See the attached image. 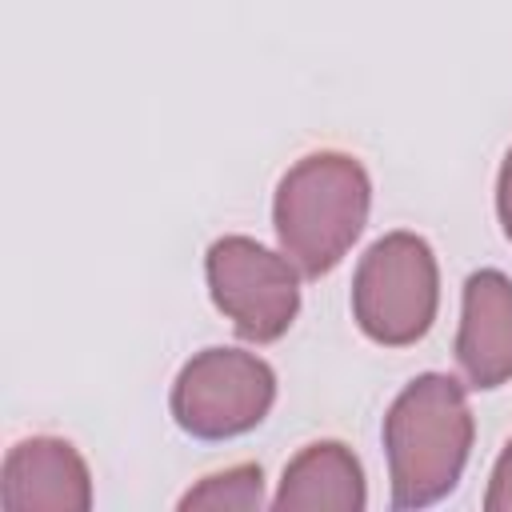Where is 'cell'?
I'll use <instances>...</instances> for the list:
<instances>
[{
  "label": "cell",
  "mask_w": 512,
  "mask_h": 512,
  "mask_svg": "<svg viewBox=\"0 0 512 512\" xmlns=\"http://www.w3.org/2000/svg\"><path fill=\"white\" fill-rule=\"evenodd\" d=\"M476 420L460 380L424 372L400 388L384 412V456L392 508L416 512L440 504L464 476Z\"/></svg>",
  "instance_id": "cell-1"
},
{
  "label": "cell",
  "mask_w": 512,
  "mask_h": 512,
  "mask_svg": "<svg viewBox=\"0 0 512 512\" xmlns=\"http://www.w3.org/2000/svg\"><path fill=\"white\" fill-rule=\"evenodd\" d=\"M372 208L368 168L348 152H308L276 184L272 228L280 252L312 280L332 272L360 240Z\"/></svg>",
  "instance_id": "cell-2"
},
{
  "label": "cell",
  "mask_w": 512,
  "mask_h": 512,
  "mask_svg": "<svg viewBox=\"0 0 512 512\" xmlns=\"http://www.w3.org/2000/svg\"><path fill=\"white\" fill-rule=\"evenodd\" d=\"M440 308L436 252L416 232H388L356 264L352 320L384 348H408L428 336Z\"/></svg>",
  "instance_id": "cell-3"
},
{
  "label": "cell",
  "mask_w": 512,
  "mask_h": 512,
  "mask_svg": "<svg viewBox=\"0 0 512 512\" xmlns=\"http://www.w3.org/2000/svg\"><path fill=\"white\" fill-rule=\"evenodd\" d=\"M276 404V372L244 348H204L172 380V420L196 440H232L264 424Z\"/></svg>",
  "instance_id": "cell-4"
},
{
  "label": "cell",
  "mask_w": 512,
  "mask_h": 512,
  "mask_svg": "<svg viewBox=\"0 0 512 512\" xmlns=\"http://www.w3.org/2000/svg\"><path fill=\"white\" fill-rule=\"evenodd\" d=\"M212 304L248 344L280 340L300 312V268L252 236H220L204 252Z\"/></svg>",
  "instance_id": "cell-5"
},
{
  "label": "cell",
  "mask_w": 512,
  "mask_h": 512,
  "mask_svg": "<svg viewBox=\"0 0 512 512\" xmlns=\"http://www.w3.org/2000/svg\"><path fill=\"white\" fill-rule=\"evenodd\" d=\"M4 512H88L92 472L84 456L60 436H28L8 448L0 464Z\"/></svg>",
  "instance_id": "cell-6"
},
{
  "label": "cell",
  "mask_w": 512,
  "mask_h": 512,
  "mask_svg": "<svg viewBox=\"0 0 512 512\" xmlns=\"http://www.w3.org/2000/svg\"><path fill=\"white\" fill-rule=\"evenodd\" d=\"M456 364L476 392L512 380V280L500 268H480L464 280Z\"/></svg>",
  "instance_id": "cell-7"
},
{
  "label": "cell",
  "mask_w": 512,
  "mask_h": 512,
  "mask_svg": "<svg viewBox=\"0 0 512 512\" xmlns=\"http://www.w3.org/2000/svg\"><path fill=\"white\" fill-rule=\"evenodd\" d=\"M368 484L364 468L340 440H312L304 444L280 476L272 496L276 512H364Z\"/></svg>",
  "instance_id": "cell-8"
},
{
  "label": "cell",
  "mask_w": 512,
  "mask_h": 512,
  "mask_svg": "<svg viewBox=\"0 0 512 512\" xmlns=\"http://www.w3.org/2000/svg\"><path fill=\"white\" fill-rule=\"evenodd\" d=\"M260 504H264L260 464H236V468L212 472L180 496V512H252Z\"/></svg>",
  "instance_id": "cell-9"
},
{
  "label": "cell",
  "mask_w": 512,
  "mask_h": 512,
  "mask_svg": "<svg viewBox=\"0 0 512 512\" xmlns=\"http://www.w3.org/2000/svg\"><path fill=\"white\" fill-rule=\"evenodd\" d=\"M484 512H512V440L500 448L492 476H488V492H484Z\"/></svg>",
  "instance_id": "cell-10"
},
{
  "label": "cell",
  "mask_w": 512,
  "mask_h": 512,
  "mask_svg": "<svg viewBox=\"0 0 512 512\" xmlns=\"http://www.w3.org/2000/svg\"><path fill=\"white\" fill-rule=\"evenodd\" d=\"M496 216L504 224V236L512 240V148L500 160V176H496Z\"/></svg>",
  "instance_id": "cell-11"
}]
</instances>
